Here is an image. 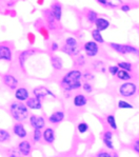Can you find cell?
<instances>
[{
  "label": "cell",
  "mask_w": 139,
  "mask_h": 157,
  "mask_svg": "<svg viewBox=\"0 0 139 157\" xmlns=\"http://www.w3.org/2000/svg\"><path fill=\"white\" fill-rule=\"evenodd\" d=\"M92 37H93V40H94L95 42H97L98 44H99V43H104V39L101 35V32H99V31L96 30V29H94V30L92 31Z\"/></svg>",
  "instance_id": "obj_29"
},
{
  "label": "cell",
  "mask_w": 139,
  "mask_h": 157,
  "mask_svg": "<svg viewBox=\"0 0 139 157\" xmlns=\"http://www.w3.org/2000/svg\"><path fill=\"white\" fill-rule=\"evenodd\" d=\"M61 51L66 54L70 55V56H78L80 54V48H79L78 41L75 37L73 36H69L66 38L63 43V47H62Z\"/></svg>",
  "instance_id": "obj_3"
},
{
  "label": "cell",
  "mask_w": 139,
  "mask_h": 157,
  "mask_svg": "<svg viewBox=\"0 0 139 157\" xmlns=\"http://www.w3.org/2000/svg\"><path fill=\"white\" fill-rule=\"evenodd\" d=\"M28 124L33 128V130H43L47 127V120L43 116L37 114H30Z\"/></svg>",
  "instance_id": "obj_7"
},
{
  "label": "cell",
  "mask_w": 139,
  "mask_h": 157,
  "mask_svg": "<svg viewBox=\"0 0 139 157\" xmlns=\"http://www.w3.org/2000/svg\"><path fill=\"white\" fill-rule=\"evenodd\" d=\"M66 119V112L62 110L54 111L47 118V121L51 124H59Z\"/></svg>",
  "instance_id": "obj_14"
},
{
  "label": "cell",
  "mask_w": 139,
  "mask_h": 157,
  "mask_svg": "<svg viewBox=\"0 0 139 157\" xmlns=\"http://www.w3.org/2000/svg\"><path fill=\"white\" fill-rule=\"evenodd\" d=\"M105 121H107V125L111 128L112 131H117V130H118V124H117V120H116L115 115H113V114L107 115V117H105Z\"/></svg>",
  "instance_id": "obj_23"
},
{
  "label": "cell",
  "mask_w": 139,
  "mask_h": 157,
  "mask_svg": "<svg viewBox=\"0 0 139 157\" xmlns=\"http://www.w3.org/2000/svg\"><path fill=\"white\" fill-rule=\"evenodd\" d=\"M112 157H119V155H118V153H116V152H115V153L112 154Z\"/></svg>",
  "instance_id": "obj_46"
},
{
  "label": "cell",
  "mask_w": 139,
  "mask_h": 157,
  "mask_svg": "<svg viewBox=\"0 0 139 157\" xmlns=\"http://www.w3.org/2000/svg\"><path fill=\"white\" fill-rule=\"evenodd\" d=\"M98 18V14L96 13L95 11H93V10H90V11H88L87 13V19L88 21L90 23H95V21L97 20Z\"/></svg>",
  "instance_id": "obj_34"
},
{
  "label": "cell",
  "mask_w": 139,
  "mask_h": 157,
  "mask_svg": "<svg viewBox=\"0 0 139 157\" xmlns=\"http://www.w3.org/2000/svg\"><path fill=\"white\" fill-rule=\"evenodd\" d=\"M124 49H126V54H132V55H135V56H139V49L135 48L134 45L124 44Z\"/></svg>",
  "instance_id": "obj_32"
},
{
  "label": "cell",
  "mask_w": 139,
  "mask_h": 157,
  "mask_svg": "<svg viewBox=\"0 0 139 157\" xmlns=\"http://www.w3.org/2000/svg\"><path fill=\"white\" fill-rule=\"evenodd\" d=\"M44 17L45 19H47V23L49 25L50 29H52V30H55L56 29V19L53 17L52 13L50 10H47V11H44Z\"/></svg>",
  "instance_id": "obj_24"
},
{
  "label": "cell",
  "mask_w": 139,
  "mask_h": 157,
  "mask_svg": "<svg viewBox=\"0 0 139 157\" xmlns=\"http://www.w3.org/2000/svg\"><path fill=\"white\" fill-rule=\"evenodd\" d=\"M81 89L85 93H88V94H92L94 92V86L91 82H82V86H81Z\"/></svg>",
  "instance_id": "obj_36"
},
{
  "label": "cell",
  "mask_w": 139,
  "mask_h": 157,
  "mask_svg": "<svg viewBox=\"0 0 139 157\" xmlns=\"http://www.w3.org/2000/svg\"><path fill=\"white\" fill-rule=\"evenodd\" d=\"M32 139L34 144H38L42 140V130H33Z\"/></svg>",
  "instance_id": "obj_31"
},
{
  "label": "cell",
  "mask_w": 139,
  "mask_h": 157,
  "mask_svg": "<svg viewBox=\"0 0 139 157\" xmlns=\"http://www.w3.org/2000/svg\"><path fill=\"white\" fill-rule=\"evenodd\" d=\"M95 157H112V153L107 150H100L99 152L96 153Z\"/></svg>",
  "instance_id": "obj_40"
},
{
  "label": "cell",
  "mask_w": 139,
  "mask_h": 157,
  "mask_svg": "<svg viewBox=\"0 0 139 157\" xmlns=\"http://www.w3.org/2000/svg\"><path fill=\"white\" fill-rule=\"evenodd\" d=\"M2 82L6 88H9V90L15 91L19 86V80L16 76H14L13 74H4L2 76Z\"/></svg>",
  "instance_id": "obj_8"
},
{
  "label": "cell",
  "mask_w": 139,
  "mask_h": 157,
  "mask_svg": "<svg viewBox=\"0 0 139 157\" xmlns=\"http://www.w3.org/2000/svg\"><path fill=\"white\" fill-rule=\"evenodd\" d=\"M117 107H118V109H120V110H133L134 109V105H132V103H130L126 100H123V99L118 100Z\"/></svg>",
  "instance_id": "obj_28"
},
{
  "label": "cell",
  "mask_w": 139,
  "mask_h": 157,
  "mask_svg": "<svg viewBox=\"0 0 139 157\" xmlns=\"http://www.w3.org/2000/svg\"><path fill=\"white\" fill-rule=\"evenodd\" d=\"M88 129H90V125H88L85 121H80L77 124V131L80 133V134H85Z\"/></svg>",
  "instance_id": "obj_33"
},
{
  "label": "cell",
  "mask_w": 139,
  "mask_h": 157,
  "mask_svg": "<svg viewBox=\"0 0 139 157\" xmlns=\"http://www.w3.org/2000/svg\"><path fill=\"white\" fill-rule=\"evenodd\" d=\"M42 140L47 144H52L56 140V131L52 127H45L42 130Z\"/></svg>",
  "instance_id": "obj_10"
},
{
  "label": "cell",
  "mask_w": 139,
  "mask_h": 157,
  "mask_svg": "<svg viewBox=\"0 0 139 157\" xmlns=\"http://www.w3.org/2000/svg\"><path fill=\"white\" fill-rule=\"evenodd\" d=\"M14 97L17 101L20 102H25L30 98V91L25 86H18L14 92Z\"/></svg>",
  "instance_id": "obj_15"
},
{
  "label": "cell",
  "mask_w": 139,
  "mask_h": 157,
  "mask_svg": "<svg viewBox=\"0 0 139 157\" xmlns=\"http://www.w3.org/2000/svg\"><path fill=\"white\" fill-rule=\"evenodd\" d=\"M131 149L133 150L136 154L139 155V137L133 139V141H132V144H131Z\"/></svg>",
  "instance_id": "obj_38"
},
{
  "label": "cell",
  "mask_w": 139,
  "mask_h": 157,
  "mask_svg": "<svg viewBox=\"0 0 139 157\" xmlns=\"http://www.w3.org/2000/svg\"><path fill=\"white\" fill-rule=\"evenodd\" d=\"M32 150H33L32 144H31L28 140H26V139H22L21 141L18 142L17 151H18L19 155L28 157V156L31 155V153H32Z\"/></svg>",
  "instance_id": "obj_9"
},
{
  "label": "cell",
  "mask_w": 139,
  "mask_h": 157,
  "mask_svg": "<svg viewBox=\"0 0 139 157\" xmlns=\"http://www.w3.org/2000/svg\"><path fill=\"white\" fill-rule=\"evenodd\" d=\"M12 132L19 139H25L28 135V130H26L25 125L22 122H16V124H14L13 128H12Z\"/></svg>",
  "instance_id": "obj_12"
},
{
  "label": "cell",
  "mask_w": 139,
  "mask_h": 157,
  "mask_svg": "<svg viewBox=\"0 0 139 157\" xmlns=\"http://www.w3.org/2000/svg\"><path fill=\"white\" fill-rule=\"evenodd\" d=\"M9 112L16 122H24L30 117V110L24 102L20 101H12L9 105Z\"/></svg>",
  "instance_id": "obj_2"
},
{
  "label": "cell",
  "mask_w": 139,
  "mask_h": 157,
  "mask_svg": "<svg viewBox=\"0 0 139 157\" xmlns=\"http://www.w3.org/2000/svg\"><path fill=\"white\" fill-rule=\"evenodd\" d=\"M82 71L79 69H72L60 78L59 84L64 93H72L81 89L82 86Z\"/></svg>",
  "instance_id": "obj_1"
},
{
  "label": "cell",
  "mask_w": 139,
  "mask_h": 157,
  "mask_svg": "<svg viewBox=\"0 0 139 157\" xmlns=\"http://www.w3.org/2000/svg\"><path fill=\"white\" fill-rule=\"evenodd\" d=\"M12 139L11 133L6 129L0 128V144H6Z\"/></svg>",
  "instance_id": "obj_26"
},
{
  "label": "cell",
  "mask_w": 139,
  "mask_h": 157,
  "mask_svg": "<svg viewBox=\"0 0 139 157\" xmlns=\"http://www.w3.org/2000/svg\"><path fill=\"white\" fill-rule=\"evenodd\" d=\"M119 67L117 64H113V66H109L107 67V72H109L110 74L112 75V76H116L117 73L119 72Z\"/></svg>",
  "instance_id": "obj_39"
},
{
  "label": "cell",
  "mask_w": 139,
  "mask_h": 157,
  "mask_svg": "<svg viewBox=\"0 0 139 157\" xmlns=\"http://www.w3.org/2000/svg\"><path fill=\"white\" fill-rule=\"evenodd\" d=\"M82 79L85 82H91V81H93L95 79V75L90 71H85L82 72Z\"/></svg>",
  "instance_id": "obj_35"
},
{
  "label": "cell",
  "mask_w": 139,
  "mask_h": 157,
  "mask_svg": "<svg viewBox=\"0 0 139 157\" xmlns=\"http://www.w3.org/2000/svg\"><path fill=\"white\" fill-rule=\"evenodd\" d=\"M51 13L53 17L56 19V21H60L62 17V6L59 2H54L51 6Z\"/></svg>",
  "instance_id": "obj_19"
},
{
  "label": "cell",
  "mask_w": 139,
  "mask_h": 157,
  "mask_svg": "<svg viewBox=\"0 0 139 157\" xmlns=\"http://www.w3.org/2000/svg\"><path fill=\"white\" fill-rule=\"evenodd\" d=\"M51 63L52 67H54V70H56V71H60L63 67V60H62L61 57L57 56V55H52Z\"/></svg>",
  "instance_id": "obj_22"
},
{
  "label": "cell",
  "mask_w": 139,
  "mask_h": 157,
  "mask_svg": "<svg viewBox=\"0 0 139 157\" xmlns=\"http://www.w3.org/2000/svg\"><path fill=\"white\" fill-rule=\"evenodd\" d=\"M59 50V44L56 41H53L51 44V51L52 52H57Z\"/></svg>",
  "instance_id": "obj_42"
},
{
  "label": "cell",
  "mask_w": 139,
  "mask_h": 157,
  "mask_svg": "<svg viewBox=\"0 0 139 157\" xmlns=\"http://www.w3.org/2000/svg\"><path fill=\"white\" fill-rule=\"evenodd\" d=\"M83 52H85V56L88 58H94L99 54V44L95 42L94 40H88V41L85 42L82 47Z\"/></svg>",
  "instance_id": "obj_6"
},
{
  "label": "cell",
  "mask_w": 139,
  "mask_h": 157,
  "mask_svg": "<svg viewBox=\"0 0 139 157\" xmlns=\"http://www.w3.org/2000/svg\"><path fill=\"white\" fill-rule=\"evenodd\" d=\"M72 101H73L74 107L78 108V109H81V108H85V105H88V97L85 95V94L78 93V94H76V95L73 96V99H72Z\"/></svg>",
  "instance_id": "obj_18"
},
{
  "label": "cell",
  "mask_w": 139,
  "mask_h": 157,
  "mask_svg": "<svg viewBox=\"0 0 139 157\" xmlns=\"http://www.w3.org/2000/svg\"><path fill=\"white\" fill-rule=\"evenodd\" d=\"M75 64L77 67H85V57L83 56V55H81V54H79L78 56H76Z\"/></svg>",
  "instance_id": "obj_37"
},
{
  "label": "cell",
  "mask_w": 139,
  "mask_h": 157,
  "mask_svg": "<svg viewBox=\"0 0 139 157\" xmlns=\"http://www.w3.org/2000/svg\"><path fill=\"white\" fill-rule=\"evenodd\" d=\"M138 135H139V129H138Z\"/></svg>",
  "instance_id": "obj_47"
},
{
  "label": "cell",
  "mask_w": 139,
  "mask_h": 157,
  "mask_svg": "<svg viewBox=\"0 0 139 157\" xmlns=\"http://www.w3.org/2000/svg\"><path fill=\"white\" fill-rule=\"evenodd\" d=\"M138 94H139V88H138Z\"/></svg>",
  "instance_id": "obj_48"
},
{
  "label": "cell",
  "mask_w": 139,
  "mask_h": 157,
  "mask_svg": "<svg viewBox=\"0 0 139 157\" xmlns=\"http://www.w3.org/2000/svg\"><path fill=\"white\" fill-rule=\"evenodd\" d=\"M8 157H20V155H18V154H16V153H11Z\"/></svg>",
  "instance_id": "obj_45"
},
{
  "label": "cell",
  "mask_w": 139,
  "mask_h": 157,
  "mask_svg": "<svg viewBox=\"0 0 139 157\" xmlns=\"http://www.w3.org/2000/svg\"><path fill=\"white\" fill-rule=\"evenodd\" d=\"M138 93V86L135 82L126 81L119 86L118 94L123 98H132Z\"/></svg>",
  "instance_id": "obj_4"
},
{
  "label": "cell",
  "mask_w": 139,
  "mask_h": 157,
  "mask_svg": "<svg viewBox=\"0 0 139 157\" xmlns=\"http://www.w3.org/2000/svg\"><path fill=\"white\" fill-rule=\"evenodd\" d=\"M33 96L35 97L39 98L40 100H44L49 97L52 98H56V95L52 92V90H50L49 88L44 86H36V88L33 89Z\"/></svg>",
  "instance_id": "obj_5"
},
{
  "label": "cell",
  "mask_w": 139,
  "mask_h": 157,
  "mask_svg": "<svg viewBox=\"0 0 139 157\" xmlns=\"http://www.w3.org/2000/svg\"><path fill=\"white\" fill-rule=\"evenodd\" d=\"M120 9H121V11H123V12H129V11H131V6L130 4H121Z\"/></svg>",
  "instance_id": "obj_43"
},
{
  "label": "cell",
  "mask_w": 139,
  "mask_h": 157,
  "mask_svg": "<svg viewBox=\"0 0 139 157\" xmlns=\"http://www.w3.org/2000/svg\"><path fill=\"white\" fill-rule=\"evenodd\" d=\"M117 66L120 70H123V71H126V72H131L133 71V64L129 61H119L117 63Z\"/></svg>",
  "instance_id": "obj_30"
},
{
  "label": "cell",
  "mask_w": 139,
  "mask_h": 157,
  "mask_svg": "<svg viewBox=\"0 0 139 157\" xmlns=\"http://www.w3.org/2000/svg\"><path fill=\"white\" fill-rule=\"evenodd\" d=\"M94 25L96 26V30H98L99 32H102V31H105L107 29H109L111 23H110V21L107 19L103 18V17H98Z\"/></svg>",
  "instance_id": "obj_20"
},
{
  "label": "cell",
  "mask_w": 139,
  "mask_h": 157,
  "mask_svg": "<svg viewBox=\"0 0 139 157\" xmlns=\"http://www.w3.org/2000/svg\"><path fill=\"white\" fill-rule=\"evenodd\" d=\"M109 1V6L111 8H116L118 4H121V0H107Z\"/></svg>",
  "instance_id": "obj_41"
},
{
  "label": "cell",
  "mask_w": 139,
  "mask_h": 157,
  "mask_svg": "<svg viewBox=\"0 0 139 157\" xmlns=\"http://www.w3.org/2000/svg\"><path fill=\"white\" fill-rule=\"evenodd\" d=\"M113 137H114V133L112 130H105L102 133V144L103 146L110 151H114L115 147H114V142H113Z\"/></svg>",
  "instance_id": "obj_11"
},
{
  "label": "cell",
  "mask_w": 139,
  "mask_h": 157,
  "mask_svg": "<svg viewBox=\"0 0 139 157\" xmlns=\"http://www.w3.org/2000/svg\"><path fill=\"white\" fill-rule=\"evenodd\" d=\"M24 103H25L26 107H28V110L41 111L42 109H43V102H42V100H40L39 98L35 97V96H32V97H30Z\"/></svg>",
  "instance_id": "obj_13"
},
{
  "label": "cell",
  "mask_w": 139,
  "mask_h": 157,
  "mask_svg": "<svg viewBox=\"0 0 139 157\" xmlns=\"http://www.w3.org/2000/svg\"><path fill=\"white\" fill-rule=\"evenodd\" d=\"M13 59V52L12 49L6 43H2L0 44V60H3V61H12Z\"/></svg>",
  "instance_id": "obj_16"
},
{
  "label": "cell",
  "mask_w": 139,
  "mask_h": 157,
  "mask_svg": "<svg viewBox=\"0 0 139 157\" xmlns=\"http://www.w3.org/2000/svg\"><path fill=\"white\" fill-rule=\"evenodd\" d=\"M97 2L100 4H102V6H109V1H107V0H97Z\"/></svg>",
  "instance_id": "obj_44"
},
{
  "label": "cell",
  "mask_w": 139,
  "mask_h": 157,
  "mask_svg": "<svg viewBox=\"0 0 139 157\" xmlns=\"http://www.w3.org/2000/svg\"><path fill=\"white\" fill-rule=\"evenodd\" d=\"M38 51L35 49H28L25 50L23 52H21L18 56V61H19V66H20L21 69L24 70V66H25V61L28 59L30 57H32L33 55H35Z\"/></svg>",
  "instance_id": "obj_17"
},
{
  "label": "cell",
  "mask_w": 139,
  "mask_h": 157,
  "mask_svg": "<svg viewBox=\"0 0 139 157\" xmlns=\"http://www.w3.org/2000/svg\"><path fill=\"white\" fill-rule=\"evenodd\" d=\"M116 77L119 79V80L121 81H130L132 78H133V76H132V74L130 72H126V71H123V70H119V72L117 73Z\"/></svg>",
  "instance_id": "obj_25"
},
{
  "label": "cell",
  "mask_w": 139,
  "mask_h": 157,
  "mask_svg": "<svg viewBox=\"0 0 139 157\" xmlns=\"http://www.w3.org/2000/svg\"><path fill=\"white\" fill-rule=\"evenodd\" d=\"M110 48L112 50L115 51L116 53L121 55H126V49H124V44H121V43H115V42H111L110 43Z\"/></svg>",
  "instance_id": "obj_27"
},
{
  "label": "cell",
  "mask_w": 139,
  "mask_h": 157,
  "mask_svg": "<svg viewBox=\"0 0 139 157\" xmlns=\"http://www.w3.org/2000/svg\"><path fill=\"white\" fill-rule=\"evenodd\" d=\"M92 67L94 69V71L98 72V73H102V74L107 73V64L102 60H95V61H93Z\"/></svg>",
  "instance_id": "obj_21"
}]
</instances>
